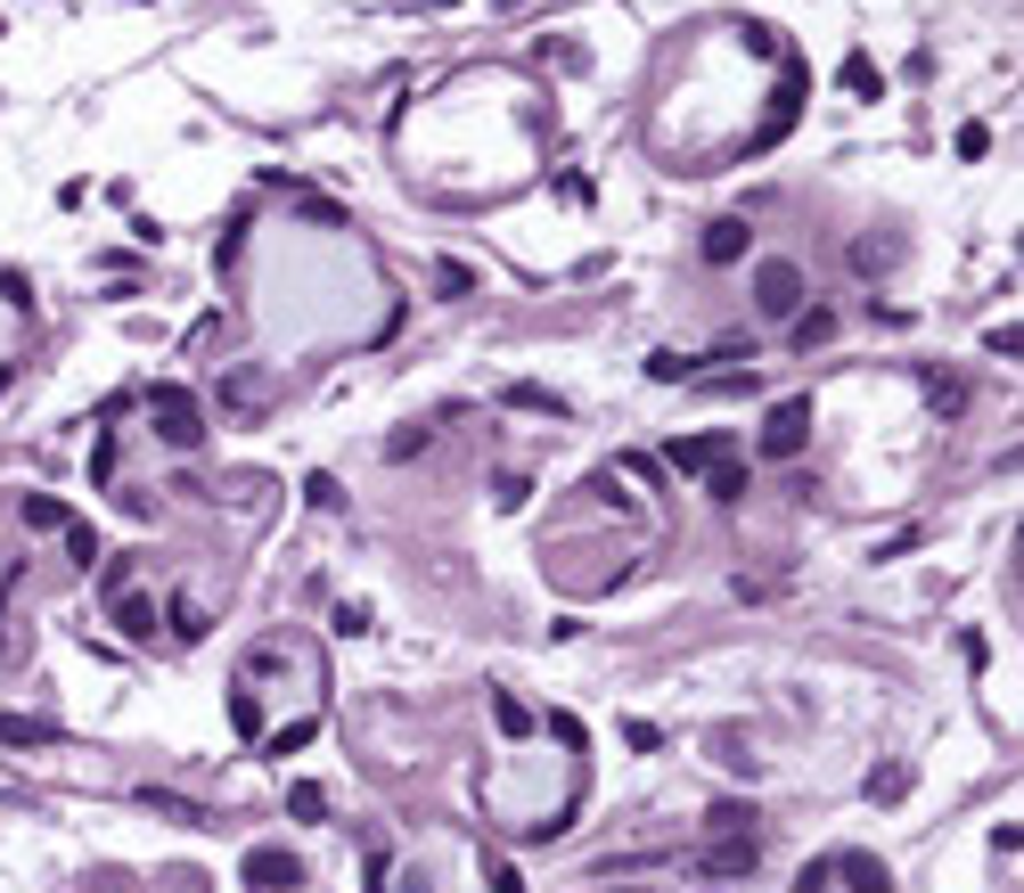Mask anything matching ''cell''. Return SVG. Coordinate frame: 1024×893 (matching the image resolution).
<instances>
[{
	"label": "cell",
	"instance_id": "6da1fadb",
	"mask_svg": "<svg viewBox=\"0 0 1024 893\" xmlns=\"http://www.w3.org/2000/svg\"><path fill=\"white\" fill-rule=\"evenodd\" d=\"M803 434H811V393H787V402H770V419H762V460H796L803 451Z\"/></svg>",
	"mask_w": 1024,
	"mask_h": 893
},
{
	"label": "cell",
	"instance_id": "7a4b0ae2",
	"mask_svg": "<svg viewBox=\"0 0 1024 893\" xmlns=\"http://www.w3.org/2000/svg\"><path fill=\"white\" fill-rule=\"evenodd\" d=\"M149 410H156V434H164L173 451H197V443H205V419H197V402H190L181 386H149Z\"/></svg>",
	"mask_w": 1024,
	"mask_h": 893
},
{
	"label": "cell",
	"instance_id": "3957f363",
	"mask_svg": "<svg viewBox=\"0 0 1024 893\" xmlns=\"http://www.w3.org/2000/svg\"><path fill=\"white\" fill-rule=\"evenodd\" d=\"M246 885H255V893H296L304 885V853H287V844H255V853H246Z\"/></svg>",
	"mask_w": 1024,
	"mask_h": 893
},
{
	"label": "cell",
	"instance_id": "277c9868",
	"mask_svg": "<svg viewBox=\"0 0 1024 893\" xmlns=\"http://www.w3.org/2000/svg\"><path fill=\"white\" fill-rule=\"evenodd\" d=\"M796 304H803V271H796V263H762V271H755V311L779 320V311H796Z\"/></svg>",
	"mask_w": 1024,
	"mask_h": 893
},
{
	"label": "cell",
	"instance_id": "5b68a950",
	"mask_svg": "<svg viewBox=\"0 0 1024 893\" xmlns=\"http://www.w3.org/2000/svg\"><path fill=\"white\" fill-rule=\"evenodd\" d=\"M828 877H844L852 893H893V877H885L877 853H828Z\"/></svg>",
	"mask_w": 1024,
	"mask_h": 893
},
{
	"label": "cell",
	"instance_id": "8992f818",
	"mask_svg": "<svg viewBox=\"0 0 1024 893\" xmlns=\"http://www.w3.org/2000/svg\"><path fill=\"white\" fill-rule=\"evenodd\" d=\"M66 721H41V714H0V746H58Z\"/></svg>",
	"mask_w": 1024,
	"mask_h": 893
},
{
	"label": "cell",
	"instance_id": "52a82bcc",
	"mask_svg": "<svg viewBox=\"0 0 1024 893\" xmlns=\"http://www.w3.org/2000/svg\"><path fill=\"white\" fill-rule=\"evenodd\" d=\"M697 869H705V877H755V869H762V853L738 836V844H714V853H705Z\"/></svg>",
	"mask_w": 1024,
	"mask_h": 893
},
{
	"label": "cell",
	"instance_id": "ba28073f",
	"mask_svg": "<svg viewBox=\"0 0 1024 893\" xmlns=\"http://www.w3.org/2000/svg\"><path fill=\"white\" fill-rule=\"evenodd\" d=\"M755 255V230H746V222H714V230H705V263H746Z\"/></svg>",
	"mask_w": 1024,
	"mask_h": 893
},
{
	"label": "cell",
	"instance_id": "9c48e42d",
	"mask_svg": "<svg viewBox=\"0 0 1024 893\" xmlns=\"http://www.w3.org/2000/svg\"><path fill=\"white\" fill-rule=\"evenodd\" d=\"M714 451H738V443H729V434H688V443H673V475H705Z\"/></svg>",
	"mask_w": 1024,
	"mask_h": 893
},
{
	"label": "cell",
	"instance_id": "30bf717a",
	"mask_svg": "<svg viewBox=\"0 0 1024 893\" xmlns=\"http://www.w3.org/2000/svg\"><path fill=\"white\" fill-rule=\"evenodd\" d=\"M229 730H238L246 746H263V697H255V680H238V689H229Z\"/></svg>",
	"mask_w": 1024,
	"mask_h": 893
},
{
	"label": "cell",
	"instance_id": "8fae6325",
	"mask_svg": "<svg viewBox=\"0 0 1024 893\" xmlns=\"http://www.w3.org/2000/svg\"><path fill=\"white\" fill-rule=\"evenodd\" d=\"M107 607H115V623H123V639H156V607H149V598L107 591Z\"/></svg>",
	"mask_w": 1024,
	"mask_h": 893
},
{
	"label": "cell",
	"instance_id": "7c38bea8",
	"mask_svg": "<svg viewBox=\"0 0 1024 893\" xmlns=\"http://www.w3.org/2000/svg\"><path fill=\"white\" fill-rule=\"evenodd\" d=\"M140 803H149V812H164V820H181V828H205V803H190V796H164V787H140Z\"/></svg>",
	"mask_w": 1024,
	"mask_h": 893
},
{
	"label": "cell",
	"instance_id": "4fadbf2b",
	"mask_svg": "<svg viewBox=\"0 0 1024 893\" xmlns=\"http://www.w3.org/2000/svg\"><path fill=\"white\" fill-rule=\"evenodd\" d=\"M492 721H500V738H533V714H525L509 689H492Z\"/></svg>",
	"mask_w": 1024,
	"mask_h": 893
},
{
	"label": "cell",
	"instance_id": "5bb4252c",
	"mask_svg": "<svg viewBox=\"0 0 1024 893\" xmlns=\"http://www.w3.org/2000/svg\"><path fill=\"white\" fill-rule=\"evenodd\" d=\"M836 337V311H803V320H796V352H820Z\"/></svg>",
	"mask_w": 1024,
	"mask_h": 893
},
{
	"label": "cell",
	"instance_id": "9a60e30c",
	"mask_svg": "<svg viewBox=\"0 0 1024 893\" xmlns=\"http://www.w3.org/2000/svg\"><path fill=\"white\" fill-rule=\"evenodd\" d=\"M705 820H714L721 836H729V828H738V836H755V803H729V796H721V803H714Z\"/></svg>",
	"mask_w": 1024,
	"mask_h": 893
},
{
	"label": "cell",
	"instance_id": "2e32d148",
	"mask_svg": "<svg viewBox=\"0 0 1024 893\" xmlns=\"http://www.w3.org/2000/svg\"><path fill=\"white\" fill-rule=\"evenodd\" d=\"M287 812L311 828V820H328V796H320V787H287Z\"/></svg>",
	"mask_w": 1024,
	"mask_h": 893
},
{
	"label": "cell",
	"instance_id": "e0dca14e",
	"mask_svg": "<svg viewBox=\"0 0 1024 893\" xmlns=\"http://www.w3.org/2000/svg\"><path fill=\"white\" fill-rule=\"evenodd\" d=\"M869 796H877V803H902V796H910V771H902V762H885V771L869 779Z\"/></svg>",
	"mask_w": 1024,
	"mask_h": 893
},
{
	"label": "cell",
	"instance_id": "ac0fdd59",
	"mask_svg": "<svg viewBox=\"0 0 1024 893\" xmlns=\"http://www.w3.org/2000/svg\"><path fill=\"white\" fill-rule=\"evenodd\" d=\"M17 516H25V525H33V533H50V525H66V509H58V501H50V492H33V501H25V509H17Z\"/></svg>",
	"mask_w": 1024,
	"mask_h": 893
},
{
	"label": "cell",
	"instance_id": "d6986e66",
	"mask_svg": "<svg viewBox=\"0 0 1024 893\" xmlns=\"http://www.w3.org/2000/svg\"><path fill=\"white\" fill-rule=\"evenodd\" d=\"M705 484H714V501H746V468H705Z\"/></svg>",
	"mask_w": 1024,
	"mask_h": 893
},
{
	"label": "cell",
	"instance_id": "ffe728a7",
	"mask_svg": "<svg viewBox=\"0 0 1024 893\" xmlns=\"http://www.w3.org/2000/svg\"><path fill=\"white\" fill-rule=\"evenodd\" d=\"M844 91H861V99H877V91H885V74H877L869 58H852V66H844Z\"/></svg>",
	"mask_w": 1024,
	"mask_h": 893
},
{
	"label": "cell",
	"instance_id": "44dd1931",
	"mask_svg": "<svg viewBox=\"0 0 1024 893\" xmlns=\"http://www.w3.org/2000/svg\"><path fill=\"white\" fill-rule=\"evenodd\" d=\"M926 402L943 410V419H959V402H967V393H959V378H926Z\"/></svg>",
	"mask_w": 1024,
	"mask_h": 893
},
{
	"label": "cell",
	"instance_id": "7402d4cb",
	"mask_svg": "<svg viewBox=\"0 0 1024 893\" xmlns=\"http://www.w3.org/2000/svg\"><path fill=\"white\" fill-rule=\"evenodd\" d=\"M304 501H311V509H337L345 484H337V475H304Z\"/></svg>",
	"mask_w": 1024,
	"mask_h": 893
},
{
	"label": "cell",
	"instance_id": "603a6c76",
	"mask_svg": "<svg viewBox=\"0 0 1024 893\" xmlns=\"http://www.w3.org/2000/svg\"><path fill=\"white\" fill-rule=\"evenodd\" d=\"M418 451H427V427H402V434L386 443V460H418Z\"/></svg>",
	"mask_w": 1024,
	"mask_h": 893
},
{
	"label": "cell",
	"instance_id": "cb8c5ba5",
	"mask_svg": "<svg viewBox=\"0 0 1024 893\" xmlns=\"http://www.w3.org/2000/svg\"><path fill=\"white\" fill-rule=\"evenodd\" d=\"M66 550H74V566H99V533H91V525H74Z\"/></svg>",
	"mask_w": 1024,
	"mask_h": 893
},
{
	"label": "cell",
	"instance_id": "d4e9b609",
	"mask_svg": "<svg viewBox=\"0 0 1024 893\" xmlns=\"http://www.w3.org/2000/svg\"><path fill=\"white\" fill-rule=\"evenodd\" d=\"M361 885H369V893H386V885H393V853H369V869H361Z\"/></svg>",
	"mask_w": 1024,
	"mask_h": 893
},
{
	"label": "cell",
	"instance_id": "484cf974",
	"mask_svg": "<svg viewBox=\"0 0 1024 893\" xmlns=\"http://www.w3.org/2000/svg\"><path fill=\"white\" fill-rule=\"evenodd\" d=\"M959 156H967V164L992 156V132H984V123H967V132H959Z\"/></svg>",
	"mask_w": 1024,
	"mask_h": 893
},
{
	"label": "cell",
	"instance_id": "4316f807",
	"mask_svg": "<svg viewBox=\"0 0 1024 893\" xmlns=\"http://www.w3.org/2000/svg\"><path fill=\"white\" fill-rule=\"evenodd\" d=\"M173 632H181V639H197V632H205V615L190 607V598H173Z\"/></svg>",
	"mask_w": 1024,
	"mask_h": 893
},
{
	"label": "cell",
	"instance_id": "83f0119b",
	"mask_svg": "<svg viewBox=\"0 0 1024 893\" xmlns=\"http://www.w3.org/2000/svg\"><path fill=\"white\" fill-rule=\"evenodd\" d=\"M492 893H525V885H516V869H509V861H492Z\"/></svg>",
	"mask_w": 1024,
	"mask_h": 893
},
{
	"label": "cell",
	"instance_id": "f1b7e54d",
	"mask_svg": "<svg viewBox=\"0 0 1024 893\" xmlns=\"http://www.w3.org/2000/svg\"><path fill=\"white\" fill-rule=\"evenodd\" d=\"M796 893H828V861H811V869H803V885H796Z\"/></svg>",
	"mask_w": 1024,
	"mask_h": 893
}]
</instances>
